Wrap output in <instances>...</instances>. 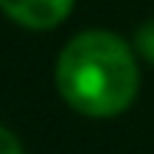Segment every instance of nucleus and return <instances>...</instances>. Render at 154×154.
Here are the masks:
<instances>
[{"mask_svg":"<svg viewBox=\"0 0 154 154\" xmlns=\"http://www.w3.org/2000/svg\"><path fill=\"white\" fill-rule=\"evenodd\" d=\"M131 46H134L138 59H144L148 66H154V17H151V20H144V23L134 30Z\"/></svg>","mask_w":154,"mask_h":154,"instance_id":"3","label":"nucleus"},{"mask_svg":"<svg viewBox=\"0 0 154 154\" xmlns=\"http://www.w3.org/2000/svg\"><path fill=\"white\" fill-rule=\"evenodd\" d=\"M59 98L85 118H118L141 92V66L134 46L112 30H82L62 46L56 69Z\"/></svg>","mask_w":154,"mask_h":154,"instance_id":"1","label":"nucleus"},{"mask_svg":"<svg viewBox=\"0 0 154 154\" xmlns=\"http://www.w3.org/2000/svg\"><path fill=\"white\" fill-rule=\"evenodd\" d=\"M0 154H23V144H20V138L7 128V125H0Z\"/></svg>","mask_w":154,"mask_h":154,"instance_id":"4","label":"nucleus"},{"mask_svg":"<svg viewBox=\"0 0 154 154\" xmlns=\"http://www.w3.org/2000/svg\"><path fill=\"white\" fill-rule=\"evenodd\" d=\"M75 10V0H0V13L30 33L62 26Z\"/></svg>","mask_w":154,"mask_h":154,"instance_id":"2","label":"nucleus"}]
</instances>
